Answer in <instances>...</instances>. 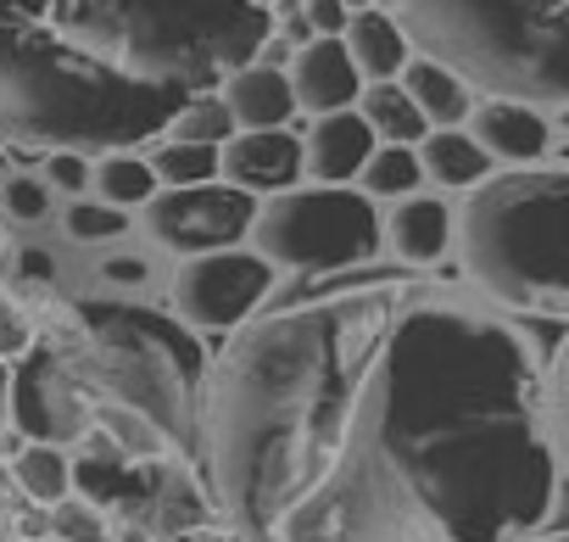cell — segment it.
<instances>
[{"label":"cell","mask_w":569,"mask_h":542,"mask_svg":"<svg viewBox=\"0 0 569 542\" xmlns=\"http://www.w3.org/2000/svg\"><path fill=\"white\" fill-rule=\"evenodd\" d=\"M541 369L402 268L302 275L207 358L201 470L246 542H530L563 481Z\"/></svg>","instance_id":"1"},{"label":"cell","mask_w":569,"mask_h":542,"mask_svg":"<svg viewBox=\"0 0 569 542\" xmlns=\"http://www.w3.org/2000/svg\"><path fill=\"white\" fill-rule=\"evenodd\" d=\"M291 0H0V124L123 151L257 62Z\"/></svg>","instance_id":"2"},{"label":"cell","mask_w":569,"mask_h":542,"mask_svg":"<svg viewBox=\"0 0 569 542\" xmlns=\"http://www.w3.org/2000/svg\"><path fill=\"white\" fill-rule=\"evenodd\" d=\"M62 453L73 459L68 497L0 503V542H246L207 486L190 403L118 392Z\"/></svg>","instance_id":"3"},{"label":"cell","mask_w":569,"mask_h":542,"mask_svg":"<svg viewBox=\"0 0 569 542\" xmlns=\"http://www.w3.org/2000/svg\"><path fill=\"white\" fill-rule=\"evenodd\" d=\"M458 252L491 303L569 319V174L508 168L469 185L458 213Z\"/></svg>","instance_id":"4"},{"label":"cell","mask_w":569,"mask_h":542,"mask_svg":"<svg viewBox=\"0 0 569 542\" xmlns=\"http://www.w3.org/2000/svg\"><path fill=\"white\" fill-rule=\"evenodd\" d=\"M402 35L508 101L569 107V0H386Z\"/></svg>","instance_id":"5"},{"label":"cell","mask_w":569,"mask_h":542,"mask_svg":"<svg viewBox=\"0 0 569 542\" xmlns=\"http://www.w3.org/2000/svg\"><path fill=\"white\" fill-rule=\"evenodd\" d=\"M251 240L273 268L291 275H336V268H358L375 257L380 246V218L375 201L341 185H319V190H273L257 218H251Z\"/></svg>","instance_id":"6"},{"label":"cell","mask_w":569,"mask_h":542,"mask_svg":"<svg viewBox=\"0 0 569 542\" xmlns=\"http://www.w3.org/2000/svg\"><path fill=\"white\" fill-rule=\"evenodd\" d=\"M273 292V263L262 252H201L179 268L173 280V308L196 331H234L246 325Z\"/></svg>","instance_id":"7"},{"label":"cell","mask_w":569,"mask_h":542,"mask_svg":"<svg viewBox=\"0 0 569 542\" xmlns=\"http://www.w3.org/2000/svg\"><path fill=\"white\" fill-rule=\"evenodd\" d=\"M257 201L240 185H168L146 201V229L157 246L179 252V257H201V252H223L234 240L251 235Z\"/></svg>","instance_id":"8"},{"label":"cell","mask_w":569,"mask_h":542,"mask_svg":"<svg viewBox=\"0 0 569 542\" xmlns=\"http://www.w3.org/2000/svg\"><path fill=\"white\" fill-rule=\"evenodd\" d=\"M302 174V140L291 129H234L223 140V179L240 190H291Z\"/></svg>","instance_id":"9"},{"label":"cell","mask_w":569,"mask_h":542,"mask_svg":"<svg viewBox=\"0 0 569 542\" xmlns=\"http://www.w3.org/2000/svg\"><path fill=\"white\" fill-rule=\"evenodd\" d=\"M291 90H297V107H308L319 118L352 107L363 96V73H358L347 40L341 35H313L291 62Z\"/></svg>","instance_id":"10"},{"label":"cell","mask_w":569,"mask_h":542,"mask_svg":"<svg viewBox=\"0 0 569 542\" xmlns=\"http://www.w3.org/2000/svg\"><path fill=\"white\" fill-rule=\"evenodd\" d=\"M375 146H380V140H375V129L363 124V112L341 107V112H325V118L313 124V135H308V146H302V168H313L319 185H347V179L363 174V162H369Z\"/></svg>","instance_id":"11"},{"label":"cell","mask_w":569,"mask_h":542,"mask_svg":"<svg viewBox=\"0 0 569 542\" xmlns=\"http://www.w3.org/2000/svg\"><path fill=\"white\" fill-rule=\"evenodd\" d=\"M223 101L234 129H284L297 112V90L291 73H279L273 62H246L223 79Z\"/></svg>","instance_id":"12"},{"label":"cell","mask_w":569,"mask_h":542,"mask_svg":"<svg viewBox=\"0 0 569 542\" xmlns=\"http://www.w3.org/2000/svg\"><path fill=\"white\" fill-rule=\"evenodd\" d=\"M341 40H347V51H352L363 79H397L408 68V57H413V40L402 35V23L386 7H358L347 18Z\"/></svg>","instance_id":"13"},{"label":"cell","mask_w":569,"mask_h":542,"mask_svg":"<svg viewBox=\"0 0 569 542\" xmlns=\"http://www.w3.org/2000/svg\"><path fill=\"white\" fill-rule=\"evenodd\" d=\"M469 118H475V140L491 157H502V162H536L541 146H547V124H541V112L530 101H508L502 96V101L475 107Z\"/></svg>","instance_id":"14"},{"label":"cell","mask_w":569,"mask_h":542,"mask_svg":"<svg viewBox=\"0 0 569 542\" xmlns=\"http://www.w3.org/2000/svg\"><path fill=\"white\" fill-rule=\"evenodd\" d=\"M402 85H408V96L419 101V112L430 118V129H458V124L475 112V101H469V79H463L458 68L436 62V57H408Z\"/></svg>","instance_id":"15"},{"label":"cell","mask_w":569,"mask_h":542,"mask_svg":"<svg viewBox=\"0 0 569 542\" xmlns=\"http://www.w3.org/2000/svg\"><path fill=\"white\" fill-rule=\"evenodd\" d=\"M358 112L375 129V140H386V146H419L430 135V118L419 112V101L408 96L402 79H369L358 96Z\"/></svg>","instance_id":"16"},{"label":"cell","mask_w":569,"mask_h":542,"mask_svg":"<svg viewBox=\"0 0 569 542\" xmlns=\"http://www.w3.org/2000/svg\"><path fill=\"white\" fill-rule=\"evenodd\" d=\"M419 162L441 185H480L491 174V151L475 135H463V129H430L419 140Z\"/></svg>","instance_id":"17"},{"label":"cell","mask_w":569,"mask_h":542,"mask_svg":"<svg viewBox=\"0 0 569 542\" xmlns=\"http://www.w3.org/2000/svg\"><path fill=\"white\" fill-rule=\"evenodd\" d=\"M447 207L436 196H402L397 218H391V240L402 263H436L447 252Z\"/></svg>","instance_id":"18"},{"label":"cell","mask_w":569,"mask_h":542,"mask_svg":"<svg viewBox=\"0 0 569 542\" xmlns=\"http://www.w3.org/2000/svg\"><path fill=\"white\" fill-rule=\"evenodd\" d=\"M157 168L146 162V157H129V151H107L101 162H96V190H101V201H112V207H146L151 196H157Z\"/></svg>","instance_id":"19"},{"label":"cell","mask_w":569,"mask_h":542,"mask_svg":"<svg viewBox=\"0 0 569 542\" xmlns=\"http://www.w3.org/2000/svg\"><path fill=\"white\" fill-rule=\"evenodd\" d=\"M157 179L162 185H207L223 174V146L212 140H168L157 157H151Z\"/></svg>","instance_id":"20"},{"label":"cell","mask_w":569,"mask_h":542,"mask_svg":"<svg viewBox=\"0 0 569 542\" xmlns=\"http://www.w3.org/2000/svg\"><path fill=\"white\" fill-rule=\"evenodd\" d=\"M363 190L369 196H413V185L425 179V162H419V151L413 146H375L369 151V162H363Z\"/></svg>","instance_id":"21"},{"label":"cell","mask_w":569,"mask_h":542,"mask_svg":"<svg viewBox=\"0 0 569 542\" xmlns=\"http://www.w3.org/2000/svg\"><path fill=\"white\" fill-rule=\"evenodd\" d=\"M541 397H547V436H552L558 470L569 481V336L558 342L552 364L541 369Z\"/></svg>","instance_id":"22"},{"label":"cell","mask_w":569,"mask_h":542,"mask_svg":"<svg viewBox=\"0 0 569 542\" xmlns=\"http://www.w3.org/2000/svg\"><path fill=\"white\" fill-rule=\"evenodd\" d=\"M168 135H173V140H212V146H223V140L234 135V118H229V101H223V90L190 96V101L179 107V118L168 124Z\"/></svg>","instance_id":"23"},{"label":"cell","mask_w":569,"mask_h":542,"mask_svg":"<svg viewBox=\"0 0 569 542\" xmlns=\"http://www.w3.org/2000/svg\"><path fill=\"white\" fill-rule=\"evenodd\" d=\"M123 229H129V207H112V201H73L68 207V235L73 240L101 246V240H118Z\"/></svg>","instance_id":"24"},{"label":"cell","mask_w":569,"mask_h":542,"mask_svg":"<svg viewBox=\"0 0 569 542\" xmlns=\"http://www.w3.org/2000/svg\"><path fill=\"white\" fill-rule=\"evenodd\" d=\"M34 331H40V314H34L29 303H18V297L0 292V358L18 353V347H23Z\"/></svg>","instance_id":"25"},{"label":"cell","mask_w":569,"mask_h":542,"mask_svg":"<svg viewBox=\"0 0 569 542\" xmlns=\"http://www.w3.org/2000/svg\"><path fill=\"white\" fill-rule=\"evenodd\" d=\"M46 179L62 185V190H84V185H90V157L73 151V146H57V151L46 157Z\"/></svg>","instance_id":"26"},{"label":"cell","mask_w":569,"mask_h":542,"mask_svg":"<svg viewBox=\"0 0 569 542\" xmlns=\"http://www.w3.org/2000/svg\"><path fill=\"white\" fill-rule=\"evenodd\" d=\"M297 12H302V23L313 29V35H341L347 29V0H297Z\"/></svg>","instance_id":"27"},{"label":"cell","mask_w":569,"mask_h":542,"mask_svg":"<svg viewBox=\"0 0 569 542\" xmlns=\"http://www.w3.org/2000/svg\"><path fill=\"white\" fill-rule=\"evenodd\" d=\"M7 207H12V218H46V185L40 179H12L7 185Z\"/></svg>","instance_id":"28"},{"label":"cell","mask_w":569,"mask_h":542,"mask_svg":"<svg viewBox=\"0 0 569 542\" xmlns=\"http://www.w3.org/2000/svg\"><path fill=\"white\" fill-rule=\"evenodd\" d=\"M101 275H107L112 286H146L151 268H146L140 257H107V263H101Z\"/></svg>","instance_id":"29"},{"label":"cell","mask_w":569,"mask_h":542,"mask_svg":"<svg viewBox=\"0 0 569 542\" xmlns=\"http://www.w3.org/2000/svg\"><path fill=\"white\" fill-rule=\"evenodd\" d=\"M530 542H569V531L563 536H530Z\"/></svg>","instance_id":"30"},{"label":"cell","mask_w":569,"mask_h":542,"mask_svg":"<svg viewBox=\"0 0 569 542\" xmlns=\"http://www.w3.org/2000/svg\"><path fill=\"white\" fill-rule=\"evenodd\" d=\"M347 7H369V0H347Z\"/></svg>","instance_id":"31"}]
</instances>
